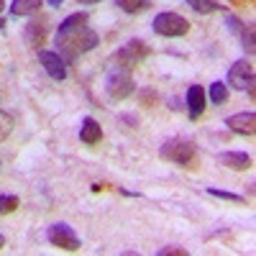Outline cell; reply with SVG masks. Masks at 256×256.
Wrapping results in <instances>:
<instances>
[{
	"instance_id": "13",
	"label": "cell",
	"mask_w": 256,
	"mask_h": 256,
	"mask_svg": "<svg viewBox=\"0 0 256 256\" xmlns=\"http://www.w3.org/2000/svg\"><path fill=\"white\" fill-rule=\"evenodd\" d=\"M218 162L228 169H233V172H246V169H251V156L246 152H226L218 156Z\"/></svg>"
},
{
	"instance_id": "21",
	"label": "cell",
	"mask_w": 256,
	"mask_h": 256,
	"mask_svg": "<svg viewBox=\"0 0 256 256\" xmlns=\"http://www.w3.org/2000/svg\"><path fill=\"white\" fill-rule=\"evenodd\" d=\"M16 208H18V198L16 195H3V198H0V216L13 212Z\"/></svg>"
},
{
	"instance_id": "15",
	"label": "cell",
	"mask_w": 256,
	"mask_h": 256,
	"mask_svg": "<svg viewBox=\"0 0 256 256\" xmlns=\"http://www.w3.org/2000/svg\"><path fill=\"white\" fill-rule=\"evenodd\" d=\"M187 6L195 13H200V16H210V13L223 10V6L218 3V0H187Z\"/></svg>"
},
{
	"instance_id": "10",
	"label": "cell",
	"mask_w": 256,
	"mask_h": 256,
	"mask_svg": "<svg viewBox=\"0 0 256 256\" xmlns=\"http://www.w3.org/2000/svg\"><path fill=\"white\" fill-rule=\"evenodd\" d=\"M38 62H41V67L46 70V74L52 80H64V77H67V62H64L56 52L38 49Z\"/></svg>"
},
{
	"instance_id": "14",
	"label": "cell",
	"mask_w": 256,
	"mask_h": 256,
	"mask_svg": "<svg viewBox=\"0 0 256 256\" xmlns=\"http://www.w3.org/2000/svg\"><path fill=\"white\" fill-rule=\"evenodd\" d=\"M44 6V0H13L10 3V16L20 18V16H36Z\"/></svg>"
},
{
	"instance_id": "23",
	"label": "cell",
	"mask_w": 256,
	"mask_h": 256,
	"mask_svg": "<svg viewBox=\"0 0 256 256\" xmlns=\"http://www.w3.org/2000/svg\"><path fill=\"white\" fill-rule=\"evenodd\" d=\"M138 98H141V102L146 105V108H152V105H156V102H159V95H156L154 90H141V95H138Z\"/></svg>"
},
{
	"instance_id": "20",
	"label": "cell",
	"mask_w": 256,
	"mask_h": 256,
	"mask_svg": "<svg viewBox=\"0 0 256 256\" xmlns=\"http://www.w3.org/2000/svg\"><path fill=\"white\" fill-rule=\"evenodd\" d=\"M13 134V116L0 108V141H6Z\"/></svg>"
},
{
	"instance_id": "3",
	"label": "cell",
	"mask_w": 256,
	"mask_h": 256,
	"mask_svg": "<svg viewBox=\"0 0 256 256\" xmlns=\"http://www.w3.org/2000/svg\"><path fill=\"white\" fill-rule=\"evenodd\" d=\"M152 31L156 36H164V38H180L190 31V20L182 18L180 13H172V10H164L154 18L152 24Z\"/></svg>"
},
{
	"instance_id": "6",
	"label": "cell",
	"mask_w": 256,
	"mask_h": 256,
	"mask_svg": "<svg viewBox=\"0 0 256 256\" xmlns=\"http://www.w3.org/2000/svg\"><path fill=\"white\" fill-rule=\"evenodd\" d=\"M46 241L62 251H77L80 248V238L77 233L67 226V223H52L46 228Z\"/></svg>"
},
{
	"instance_id": "11",
	"label": "cell",
	"mask_w": 256,
	"mask_h": 256,
	"mask_svg": "<svg viewBox=\"0 0 256 256\" xmlns=\"http://www.w3.org/2000/svg\"><path fill=\"white\" fill-rule=\"evenodd\" d=\"M184 102H187L190 118L198 120L205 113V88H202V84H190V90L184 95Z\"/></svg>"
},
{
	"instance_id": "12",
	"label": "cell",
	"mask_w": 256,
	"mask_h": 256,
	"mask_svg": "<svg viewBox=\"0 0 256 256\" xmlns=\"http://www.w3.org/2000/svg\"><path fill=\"white\" fill-rule=\"evenodd\" d=\"M80 138H82V144H88V146H98L102 141V128H100V123L92 116H88V118L82 120Z\"/></svg>"
},
{
	"instance_id": "7",
	"label": "cell",
	"mask_w": 256,
	"mask_h": 256,
	"mask_svg": "<svg viewBox=\"0 0 256 256\" xmlns=\"http://www.w3.org/2000/svg\"><path fill=\"white\" fill-rule=\"evenodd\" d=\"M24 38H26V44L31 49H41L46 44V38H49V20L36 13L26 24V28H24Z\"/></svg>"
},
{
	"instance_id": "5",
	"label": "cell",
	"mask_w": 256,
	"mask_h": 256,
	"mask_svg": "<svg viewBox=\"0 0 256 256\" xmlns=\"http://www.w3.org/2000/svg\"><path fill=\"white\" fill-rule=\"evenodd\" d=\"M136 90V82L131 77V72L128 70H113L108 74V80H105V92H108L113 100H126V98H131Z\"/></svg>"
},
{
	"instance_id": "22",
	"label": "cell",
	"mask_w": 256,
	"mask_h": 256,
	"mask_svg": "<svg viewBox=\"0 0 256 256\" xmlns=\"http://www.w3.org/2000/svg\"><path fill=\"white\" fill-rule=\"evenodd\" d=\"M187 254H190V251L182 248V246H164V248L156 251V256H187Z\"/></svg>"
},
{
	"instance_id": "24",
	"label": "cell",
	"mask_w": 256,
	"mask_h": 256,
	"mask_svg": "<svg viewBox=\"0 0 256 256\" xmlns=\"http://www.w3.org/2000/svg\"><path fill=\"white\" fill-rule=\"evenodd\" d=\"M230 3H233V6H241V8H244V6H251L254 0H230Z\"/></svg>"
},
{
	"instance_id": "17",
	"label": "cell",
	"mask_w": 256,
	"mask_h": 256,
	"mask_svg": "<svg viewBox=\"0 0 256 256\" xmlns=\"http://www.w3.org/2000/svg\"><path fill=\"white\" fill-rule=\"evenodd\" d=\"M116 6H118L123 13L136 16V13H141V10H146L148 6H152V0H116Z\"/></svg>"
},
{
	"instance_id": "25",
	"label": "cell",
	"mask_w": 256,
	"mask_h": 256,
	"mask_svg": "<svg viewBox=\"0 0 256 256\" xmlns=\"http://www.w3.org/2000/svg\"><path fill=\"white\" fill-rule=\"evenodd\" d=\"M62 3H64V0H49V6H52V8H59Z\"/></svg>"
},
{
	"instance_id": "9",
	"label": "cell",
	"mask_w": 256,
	"mask_h": 256,
	"mask_svg": "<svg viewBox=\"0 0 256 256\" xmlns=\"http://www.w3.org/2000/svg\"><path fill=\"white\" fill-rule=\"evenodd\" d=\"M226 126L230 134H238V136H254L256 134V113L254 110H244L236 116H228Z\"/></svg>"
},
{
	"instance_id": "27",
	"label": "cell",
	"mask_w": 256,
	"mask_h": 256,
	"mask_svg": "<svg viewBox=\"0 0 256 256\" xmlns=\"http://www.w3.org/2000/svg\"><path fill=\"white\" fill-rule=\"evenodd\" d=\"M80 3H90L92 6V3H100V0H80Z\"/></svg>"
},
{
	"instance_id": "2",
	"label": "cell",
	"mask_w": 256,
	"mask_h": 256,
	"mask_svg": "<svg viewBox=\"0 0 256 256\" xmlns=\"http://www.w3.org/2000/svg\"><path fill=\"white\" fill-rule=\"evenodd\" d=\"M159 156L164 162H172V164L182 166V169H190V172H195L198 164H200L198 146L190 138H169V141H164L162 148H159Z\"/></svg>"
},
{
	"instance_id": "8",
	"label": "cell",
	"mask_w": 256,
	"mask_h": 256,
	"mask_svg": "<svg viewBox=\"0 0 256 256\" xmlns=\"http://www.w3.org/2000/svg\"><path fill=\"white\" fill-rule=\"evenodd\" d=\"M228 82L230 88L236 90H246L248 84H254V64L241 59V62H233V67L228 70Z\"/></svg>"
},
{
	"instance_id": "16",
	"label": "cell",
	"mask_w": 256,
	"mask_h": 256,
	"mask_svg": "<svg viewBox=\"0 0 256 256\" xmlns=\"http://www.w3.org/2000/svg\"><path fill=\"white\" fill-rule=\"evenodd\" d=\"M208 98H210L212 105L228 102V88H226V82H212L210 88H208Z\"/></svg>"
},
{
	"instance_id": "4",
	"label": "cell",
	"mask_w": 256,
	"mask_h": 256,
	"mask_svg": "<svg viewBox=\"0 0 256 256\" xmlns=\"http://www.w3.org/2000/svg\"><path fill=\"white\" fill-rule=\"evenodd\" d=\"M152 54V49H148L141 38H131L128 44H123L118 52H116V56H113V62L118 64L120 70H134V67H138V64Z\"/></svg>"
},
{
	"instance_id": "18",
	"label": "cell",
	"mask_w": 256,
	"mask_h": 256,
	"mask_svg": "<svg viewBox=\"0 0 256 256\" xmlns=\"http://www.w3.org/2000/svg\"><path fill=\"white\" fill-rule=\"evenodd\" d=\"M238 38H241V46H244V52L248 54V56H254V52H256V44H254V26L248 24H244V28L238 31Z\"/></svg>"
},
{
	"instance_id": "1",
	"label": "cell",
	"mask_w": 256,
	"mask_h": 256,
	"mask_svg": "<svg viewBox=\"0 0 256 256\" xmlns=\"http://www.w3.org/2000/svg\"><path fill=\"white\" fill-rule=\"evenodd\" d=\"M98 31L88 26V13H72L62 20L56 31V49L64 62H74L77 56L88 54L98 46Z\"/></svg>"
},
{
	"instance_id": "26",
	"label": "cell",
	"mask_w": 256,
	"mask_h": 256,
	"mask_svg": "<svg viewBox=\"0 0 256 256\" xmlns=\"http://www.w3.org/2000/svg\"><path fill=\"white\" fill-rule=\"evenodd\" d=\"M3 248H6V238H3V236H0V251H3Z\"/></svg>"
},
{
	"instance_id": "28",
	"label": "cell",
	"mask_w": 256,
	"mask_h": 256,
	"mask_svg": "<svg viewBox=\"0 0 256 256\" xmlns=\"http://www.w3.org/2000/svg\"><path fill=\"white\" fill-rule=\"evenodd\" d=\"M3 6H6V0H0V13H3Z\"/></svg>"
},
{
	"instance_id": "19",
	"label": "cell",
	"mask_w": 256,
	"mask_h": 256,
	"mask_svg": "<svg viewBox=\"0 0 256 256\" xmlns=\"http://www.w3.org/2000/svg\"><path fill=\"white\" fill-rule=\"evenodd\" d=\"M208 195L218 198V200H228V202H236V205H246V198L236 195V192H228V190H218V187H210Z\"/></svg>"
}]
</instances>
